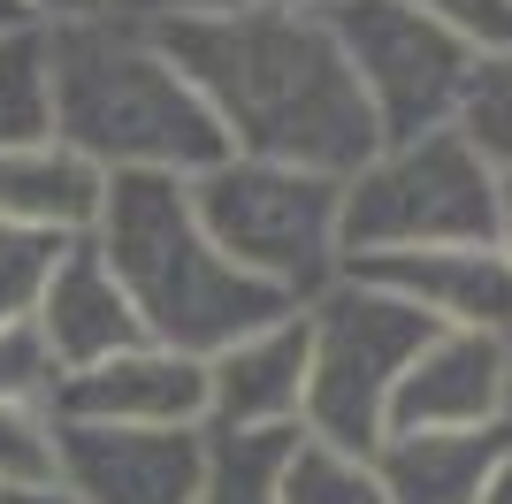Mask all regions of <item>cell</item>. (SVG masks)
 I'll return each mask as SVG.
<instances>
[{
  "instance_id": "1",
  "label": "cell",
  "mask_w": 512,
  "mask_h": 504,
  "mask_svg": "<svg viewBox=\"0 0 512 504\" xmlns=\"http://www.w3.org/2000/svg\"><path fill=\"white\" fill-rule=\"evenodd\" d=\"M169 62L199 92V107L222 130V153L237 161L314 168V176H352L383 130L367 115L360 84L337 54V31L314 8L291 0H237L214 16L153 23Z\"/></svg>"
},
{
  "instance_id": "2",
  "label": "cell",
  "mask_w": 512,
  "mask_h": 504,
  "mask_svg": "<svg viewBox=\"0 0 512 504\" xmlns=\"http://www.w3.org/2000/svg\"><path fill=\"white\" fill-rule=\"evenodd\" d=\"M54 54V138L100 176H176L192 184L222 161V130L153 39V23L92 16L46 31Z\"/></svg>"
},
{
  "instance_id": "3",
  "label": "cell",
  "mask_w": 512,
  "mask_h": 504,
  "mask_svg": "<svg viewBox=\"0 0 512 504\" xmlns=\"http://www.w3.org/2000/svg\"><path fill=\"white\" fill-rule=\"evenodd\" d=\"M92 252L123 283L138 329L184 359H207L245 329H268L276 314H291L276 291H260L253 275H237L214 252V237L192 214V184H176V176H107Z\"/></svg>"
},
{
  "instance_id": "4",
  "label": "cell",
  "mask_w": 512,
  "mask_h": 504,
  "mask_svg": "<svg viewBox=\"0 0 512 504\" xmlns=\"http://www.w3.org/2000/svg\"><path fill=\"white\" fill-rule=\"evenodd\" d=\"M192 214L214 237V252L237 275L283 306H306L344 275V184L314 168H276V161H222L192 176Z\"/></svg>"
},
{
  "instance_id": "5",
  "label": "cell",
  "mask_w": 512,
  "mask_h": 504,
  "mask_svg": "<svg viewBox=\"0 0 512 504\" xmlns=\"http://www.w3.org/2000/svg\"><path fill=\"white\" fill-rule=\"evenodd\" d=\"M306 321V405L299 428L344 451H375L390 436V390L413 367L428 321L406 298H390L383 283H367L360 268H344L329 291H314L299 306Z\"/></svg>"
},
{
  "instance_id": "6",
  "label": "cell",
  "mask_w": 512,
  "mask_h": 504,
  "mask_svg": "<svg viewBox=\"0 0 512 504\" xmlns=\"http://www.w3.org/2000/svg\"><path fill=\"white\" fill-rule=\"evenodd\" d=\"M490 214L497 176L451 123L421 138H383L344 176V268L428 245H490Z\"/></svg>"
},
{
  "instance_id": "7",
  "label": "cell",
  "mask_w": 512,
  "mask_h": 504,
  "mask_svg": "<svg viewBox=\"0 0 512 504\" xmlns=\"http://www.w3.org/2000/svg\"><path fill=\"white\" fill-rule=\"evenodd\" d=\"M321 23L337 31V54L383 138H421V130L451 123L459 84L474 69V54L451 31H436L406 0H337V8H321Z\"/></svg>"
},
{
  "instance_id": "8",
  "label": "cell",
  "mask_w": 512,
  "mask_h": 504,
  "mask_svg": "<svg viewBox=\"0 0 512 504\" xmlns=\"http://www.w3.org/2000/svg\"><path fill=\"white\" fill-rule=\"evenodd\" d=\"M207 428H77L54 420V489L77 504H192Z\"/></svg>"
},
{
  "instance_id": "9",
  "label": "cell",
  "mask_w": 512,
  "mask_h": 504,
  "mask_svg": "<svg viewBox=\"0 0 512 504\" xmlns=\"http://www.w3.org/2000/svg\"><path fill=\"white\" fill-rule=\"evenodd\" d=\"M46 413L77 428H207V367L169 344H130V352L54 375Z\"/></svg>"
},
{
  "instance_id": "10",
  "label": "cell",
  "mask_w": 512,
  "mask_h": 504,
  "mask_svg": "<svg viewBox=\"0 0 512 504\" xmlns=\"http://www.w3.org/2000/svg\"><path fill=\"white\" fill-rule=\"evenodd\" d=\"M512 420V344L474 329H436L390 390V436L413 428H497Z\"/></svg>"
},
{
  "instance_id": "11",
  "label": "cell",
  "mask_w": 512,
  "mask_h": 504,
  "mask_svg": "<svg viewBox=\"0 0 512 504\" xmlns=\"http://www.w3.org/2000/svg\"><path fill=\"white\" fill-rule=\"evenodd\" d=\"M207 367V428L214 436H253V428H299L306 405V321L299 306L268 329H245L237 344L199 359Z\"/></svg>"
},
{
  "instance_id": "12",
  "label": "cell",
  "mask_w": 512,
  "mask_h": 504,
  "mask_svg": "<svg viewBox=\"0 0 512 504\" xmlns=\"http://www.w3.org/2000/svg\"><path fill=\"white\" fill-rule=\"evenodd\" d=\"M367 283H383L390 298H406L428 329H474L512 344V268L497 245H428V252H390L367 260Z\"/></svg>"
},
{
  "instance_id": "13",
  "label": "cell",
  "mask_w": 512,
  "mask_h": 504,
  "mask_svg": "<svg viewBox=\"0 0 512 504\" xmlns=\"http://www.w3.org/2000/svg\"><path fill=\"white\" fill-rule=\"evenodd\" d=\"M31 336L46 344L54 375H77V367H100V359L130 352V344H153V336L138 329V314H130L123 283H115L107 260L92 252V237L85 245H62V260L46 275L39 314H31Z\"/></svg>"
},
{
  "instance_id": "14",
  "label": "cell",
  "mask_w": 512,
  "mask_h": 504,
  "mask_svg": "<svg viewBox=\"0 0 512 504\" xmlns=\"http://www.w3.org/2000/svg\"><path fill=\"white\" fill-rule=\"evenodd\" d=\"M107 207V176L62 138L0 153V230H31L54 245H85L100 230Z\"/></svg>"
},
{
  "instance_id": "15",
  "label": "cell",
  "mask_w": 512,
  "mask_h": 504,
  "mask_svg": "<svg viewBox=\"0 0 512 504\" xmlns=\"http://www.w3.org/2000/svg\"><path fill=\"white\" fill-rule=\"evenodd\" d=\"M505 451H512V420H497V428H413V436H383L367 459H375L383 504H474Z\"/></svg>"
},
{
  "instance_id": "16",
  "label": "cell",
  "mask_w": 512,
  "mask_h": 504,
  "mask_svg": "<svg viewBox=\"0 0 512 504\" xmlns=\"http://www.w3.org/2000/svg\"><path fill=\"white\" fill-rule=\"evenodd\" d=\"M299 428H253V436H214L199 451V497L192 504H283V459Z\"/></svg>"
},
{
  "instance_id": "17",
  "label": "cell",
  "mask_w": 512,
  "mask_h": 504,
  "mask_svg": "<svg viewBox=\"0 0 512 504\" xmlns=\"http://www.w3.org/2000/svg\"><path fill=\"white\" fill-rule=\"evenodd\" d=\"M54 138V54L46 31H8L0 39V153Z\"/></svg>"
},
{
  "instance_id": "18",
  "label": "cell",
  "mask_w": 512,
  "mask_h": 504,
  "mask_svg": "<svg viewBox=\"0 0 512 504\" xmlns=\"http://www.w3.org/2000/svg\"><path fill=\"white\" fill-rule=\"evenodd\" d=\"M451 130L474 146V161L490 176H512V46L505 54H474L459 107H451Z\"/></svg>"
},
{
  "instance_id": "19",
  "label": "cell",
  "mask_w": 512,
  "mask_h": 504,
  "mask_svg": "<svg viewBox=\"0 0 512 504\" xmlns=\"http://www.w3.org/2000/svg\"><path fill=\"white\" fill-rule=\"evenodd\" d=\"M283 504H383L375 459H367V451H344V443H321V436L299 428L291 459H283Z\"/></svg>"
},
{
  "instance_id": "20",
  "label": "cell",
  "mask_w": 512,
  "mask_h": 504,
  "mask_svg": "<svg viewBox=\"0 0 512 504\" xmlns=\"http://www.w3.org/2000/svg\"><path fill=\"white\" fill-rule=\"evenodd\" d=\"M54 489V413L46 405H0V497Z\"/></svg>"
},
{
  "instance_id": "21",
  "label": "cell",
  "mask_w": 512,
  "mask_h": 504,
  "mask_svg": "<svg viewBox=\"0 0 512 504\" xmlns=\"http://www.w3.org/2000/svg\"><path fill=\"white\" fill-rule=\"evenodd\" d=\"M62 245L54 237H31V230H0V329H31L46 298V275H54Z\"/></svg>"
},
{
  "instance_id": "22",
  "label": "cell",
  "mask_w": 512,
  "mask_h": 504,
  "mask_svg": "<svg viewBox=\"0 0 512 504\" xmlns=\"http://www.w3.org/2000/svg\"><path fill=\"white\" fill-rule=\"evenodd\" d=\"M406 8H421V16L436 23V31H451L467 54H505L512 46V0H406Z\"/></svg>"
},
{
  "instance_id": "23",
  "label": "cell",
  "mask_w": 512,
  "mask_h": 504,
  "mask_svg": "<svg viewBox=\"0 0 512 504\" xmlns=\"http://www.w3.org/2000/svg\"><path fill=\"white\" fill-rule=\"evenodd\" d=\"M54 359L31 329H0V405H46Z\"/></svg>"
},
{
  "instance_id": "24",
  "label": "cell",
  "mask_w": 512,
  "mask_h": 504,
  "mask_svg": "<svg viewBox=\"0 0 512 504\" xmlns=\"http://www.w3.org/2000/svg\"><path fill=\"white\" fill-rule=\"evenodd\" d=\"M214 8H237V0H107V16L130 23H176V16H214Z\"/></svg>"
},
{
  "instance_id": "25",
  "label": "cell",
  "mask_w": 512,
  "mask_h": 504,
  "mask_svg": "<svg viewBox=\"0 0 512 504\" xmlns=\"http://www.w3.org/2000/svg\"><path fill=\"white\" fill-rule=\"evenodd\" d=\"M23 16L39 23V31H69V23L107 16V0H23Z\"/></svg>"
},
{
  "instance_id": "26",
  "label": "cell",
  "mask_w": 512,
  "mask_h": 504,
  "mask_svg": "<svg viewBox=\"0 0 512 504\" xmlns=\"http://www.w3.org/2000/svg\"><path fill=\"white\" fill-rule=\"evenodd\" d=\"M490 245H497V260L512 268V176H497V214H490Z\"/></svg>"
},
{
  "instance_id": "27",
  "label": "cell",
  "mask_w": 512,
  "mask_h": 504,
  "mask_svg": "<svg viewBox=\"0 0 512 504\" xmlns=\"http://www.w3.org/2000/svg\"><path fill=\"white\" fill-rule=\"evenodd\" d=\"M474 504H512V451L490 466V482H482V497H474Z\"/></svg>"
},
{
  "instance_id": "28",
  "label": "cell",
  "mask_w": 512,
  "mask_h": 504,
  "mask_svg": "<svg viewBox=\"0 0 512 504\" xmlns=\"http://www.w3.org/2000/svg\"><path fill=\"white\" fill-rule=\"evenodd\" d=\"M8 31H39V23L23 16V0H0V39H8Z\"/></svg>"
},
{
  "instance_id": "29",
  "label": "cell",
  "mask_w": 512,
  "mask_h": 504,
  "mask_svg": "<svg viewBox=\"0 0 512 504\" xmlns=\"http://www.w3.org/2000/svg\"><path fill=\"white\" fill-rule=\"evenodd\" d=\"M0 504H77L69 489H23V497H0Z\"/></svg>"
},
{
  "instance_id": "30",
  "label": "cell",
  "mask_w": 512,
  "mask_h": 504,
  "mask_svg": "<svg viewBox=\"0 0 512 504\" xmlns=\"http://www.w3.org/2000/svg\"><path fill=\"white\" fill-rule=\"evenodd\" d=\"M291 8H314V16H321V8H337V0H291Z\"/></svg>"
}]
</instances>
